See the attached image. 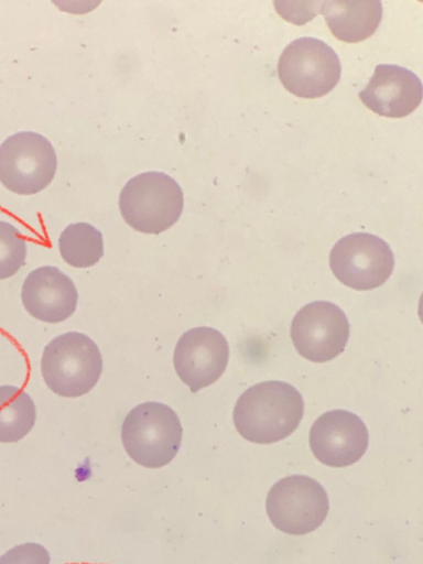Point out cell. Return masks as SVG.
I'll return each mask as SVG.
<instances>
[{
    "instance_id": "obj_1",
    "label": "cell",
    "mask_w": 423,
    "mask_h": 564,
    "mask_svg": "<svg viewBox=\"0 0 423 564\" xmlns=\"http://www.w3.org/2000/svg\"><path fill=\"white\" fill-rule=\"evenodd\" d=\"M304 413L301 393L282 381H264L247 389L234 409V423L249 442L271 444L290 436Z\"/></svg>"
},
{
    "instance_id": "obj_2",
    "label": "cell",
    "mask_w": 423,
    "mask_h": 564,
    "mask_svg": "<svg viewBox=\"0 0 423 564\" xmlns=\"http://www.w3.org/2000/svg\"><path fill=\"white\" fill-rule=\"evenodd\" d=\"M102 358L98 346L85 334L68 332L54 337L44 348L41 372L54 393L77 398L98 382Z\"/></svg>"
},
{
    "instance_id": "obj_3",
    "label": "cell",
    "mask_w": 423,
    "mask_h": 564,
    "mask_svg": "<svg viewBox=\"0 0 423 564\" xmlns=\"http://www.w3.org/2000/svg\"><path fill=\"white\" fill-rule=\"evenodd\" d=\"M183 429L177 414L160 402H144L124 417L121 441L127 454L147 468H160L176 456Z\"/></svg>"
},
{
    "instance_id": "obj_4",
    "label": "cell",
    "mask_w": 423,
    "mask_h": 564,
    "mask_svg": "<svg viewBox=\"0 0 423 564\" xmlns=\"http://www.w3.org/2000/svg\"><path fill=\"white\" fill-rule=\"evenodd\" d=\"M184 205L181 186L163 172H144L124 185L119 197L120 213L133 229L165 231L180 218Z\"/></svg>"
},
{
    "instance_id": "obj_5",
    "label": "cell",
    "mask_w": 423,
    "mask_h": 564,
    "mask_svg": "<svg viewBox=\"0 0 423 564\" xmlns=\"http://www.w3.org/2000/svg\"><path fill=\"white\" fill-rule=\"evenodd\" d=\"M338 55L325 42L300 37L291 42L278 62L279 78L291 94L301 98H319L339 82Z\"/></svg>"
},
{
    "instance_id": "obj_6",
    "label": "cell",
    "mask_w": 423,
    "mask_h": 564,
    "mask_svg": "<svg viewBox=\"0 0 423 564\" xmlns=\"http://www.w3.org/2000/svg\"><path fill=\"white\" fill-rule=\"evenodd\" d=\"M267 513L280 531L302 535L315 531L325 520L329 502L315 479L292 475L276 481L268 492Z\"/></svg>"
},
{
    "instance_id": "obj_7",
    "label": "cell",
    "mask_w": 423,
    "mask_h": 564,
    "mask_svg": "<svg viewBox=\"0 0 423 564\" xmlns=\"http://www.w3.org/2000/svg\"><path fill=\"white\" fill-rule=\"evenodd\" d=\"M57 167L50 141L36 132H18L0 145V182L9 191L32 195L44 189Z\"/></svg>"
},
{
    "instance_id": "obj_8",
    "label": "cell",
    "mask_w": 423,
    "mask_h": 564,
    "mask_svg": "<svg viewBox=\"0 0 423 564\" xmlns=\"http://www.w3.org/2000/svg\"><path fill=\"white\" fill-rule=\"evenodd\" d=\"M329 267L346 286L367 291L388 280L394 267V256L383 239L355 232L335 243L329 253Z\"/></svg>"
},
{
    "instance_id": "obj_9",
    "label": "cell",
    "mask_w": 423,
    "mask_h": 564,
    "mask_svg": "<svg viewBox=\"0 0 423 564\" xmlns=\"http://www.w3.org/2000/svg\"><path fill=\"white\" fill-rule=\"evenodd\" d=\"M291 338L302 357L313 362H326L344 351L349 338V322L336 304L312 302L295 314Z\"/></svg>"
},
{
    "instance_id": "obj_10",
    "label": "cell",
    "mask_w": 423,
    "mask_h": 564,
    "mask_svg": "<svg viewBox=\"0 0 423 564\" xmlns=\"http://www.w3.org/2000/svg\"><path fill=\"white\" fill-rule=\"evenodd\" d=\"M229 347L225 336L208 326L194 327L178 339L173 355L180 379L192 392L216 382L226 370Z\"/></svg>"
},
{
    "instance_id": "obj_11",
    "label": "cell",
    "mask_w": 423,
    "mask_h": 564,
    "mask_svg": "<svg viewBox=\"0 0 423 564\" xmlns=\"http://www.w3.org/2000/svg\"><path fill=\"white\" fill-rule=\"evenodd\" d=\"M367 426L356 414L334 410L322 414L310 431V446L324 465L346 467L358 462L367 451Z\"/></svg>"
},
{
    "instance_id": "obj_12",
    "label": "cell",
    "mask_w": 423,
    "mask_h": 564,
    "mask_svg": "<svg viewBox=\"0 0 423 564\" xmlns=\"http://www.w3.org/2000/svg\"><path fill=\"white\" fill-rule=\"evenodd\" d=\"M22 304L39 321L56 324L75 312L78 292L72 279L56 267L31 271L21 289Z\"/></svg>"
},
{
    "instance_id": "obj_13",
    "label": "cell",
    "mask_w": 423,
    "mask_h": 564,
    "mask_svg": "<svg viewBox=\"0 0 423 564\" xmlns=\"http://www.w3.org/2000/svg\"><path fill=\"white\" fill-rule=\"evenodd\" d=\"M359 99L379 116L402 118L414 111L422 100V83L411 70L399 65L380 64Z\"/></svg>"
},
{
    "instance_id": "obj_14",
    "label": "cell",
    "mask_w": 423,
    "mask_h": 564,
    "mask_svg": "<svg viewBox=\"0 0 423 564\" xmlns=\"http://www.w3.org/2000/svg\"><path fill=\"white\" fill-rule=\"evenodd\" d=\"M321 13L332 34L346 43H358L370 37L382 18L379 0H326L316 1V14Z\"/></svg>"
},
{
    "instance_id": "obj_15",
    "label": "cell",
    "mask_w": 423,
    "mask_h": 564,
    "mask_svg": "<svg viewBox=\"0 0 423 564\" xmlns=\"http://www.w3.org/2000/svg\"><path fill=\"white\" fill-rule=\"evenodd\" d=\"M35 419V404L29 393L15 386H0V443L25 437Z\"/></svg>"
},
{
    "instance_id": "obj_16",
    "label": "cell",
    "mask_w": 423,
    "mask_h": 564,
    "mask_svg": "<svg viewBox=\"0 0 423 564\" xmlns=\"http://www.w3.org/2000/svg\"><path fill=\"white\" fill-rule=\"evenodd\" d=\"M63 260L74 268H89L104 256L101 232L86 223L67 226L58 238Z\"/></svg>"
},
{
    "instance_id": "obj_17",
    "label": "cell",
    "mask_w": 423,
    "mask_h": 564,
    "mask_svg": "<svg viewBox=\"0 0 423 564\" xmlns=\"http://www.w3.org/2000/svg\"><path fill=\"white\" fill-rule=\"evenodd\" d=\"M26 241L11 224L0 221V280L13 276L25 263Z\"/></svg>"
},
{
    "instance_id": "obj_18",
    "label": "cell",
    "mask_w": 423,
    "mask_h": 564,
    "mask_svg": "<svg viewBox=\"0 0 423 564\" xmlns=\"http://www.w3.org/2000/svg\"><path fill=\"white\" fill-rule=\"evenodd\" d=\"M47 550L39 543L19 544L0 556V564H50Z\"/></svg>"
}]
</instances>
